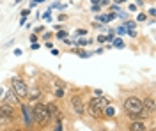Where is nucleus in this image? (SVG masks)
Returning <instances> with one entry per match:
<instances>
[{"mask_svg": "<svg viewBox=\"0 0 156 131\" xmlns=\"http://www.w3.org/2000/svg\"><path fill=\"white\" fill-rule=\"evenodd\" d=\"M78 34H80V36H85V34H87V30H83V29H80V30H78Z\"/></svg>", "mask_w": 156, "mask_h": 131, "instance_id": "obj_26", "label": "nucleus"}, {"mask_svg": "<svg viewBox=\"0 0 156 131\" xmlns=\"http://www.w3.org/2000/svg\"><path fill=\"white\" fill-rule=\"evenodd\" d=\"M146 18H147V16L142 12V14H138V18H136V20H138V21H146Z\"/></svg>", "mask_w": 156, "mask_h": 131, "instance_id": "obj_18", "label": "nucleus"}, {"mask_svg": "<svg viewBox=\"0 0 156 131\" xmlns=\"http://www.w3.org/2000/svg\"><path fill=\"white\" fill-rule=\"evenodd\" d=\"M103 112H105V113H107L108 117H114V113H115V112H114V108H112V106H108L107 110H103Z\"/></svg>", "mask_w": 156, "mask_h": 131, "instance_id": "obj_14", "label": "nucleus"}, {"mask_svg": "<svg viewBox=\"0 0 156 131\" xmlns=\"http://www.w3.org/2000/svg\"><path fill=\"white\" fill-rule=\"evenodd\" d=\"M110 9H112V11H119V4H112V5H110Z\"/></svg>", "mask_w": 156, "mask_h": 131, "instance_id": "obj_21", "label": "nucleus"}, {"mask_svg": "<svg viewBox=\"0 0 156 131\" xmlns=\"http://www.w3.org/2000/svg\"><path fill=\"white\" fill-rule=\"evenodd\" d=\"M34 2H36V4H41V2H44V0H34Z\"/></svg>", "mask_w": 156, "mask_h": 131, "instance_id": "obj_29", "label": "nucleus"}, {"mask_svg": "<svg viewBox=\"0 0 156 131\" xmlns=\"http://www.w3.org/2000/svg\"><path fill=\"white\" fill-rule=\"evenodd\" d=\"M92 4H94V5H98V4H99V0H92Z\"/></svg>", "mask_w": 156, "mask_h": 131, "instance_id": "obj_28", "label": "nucleus"}, {"mask_svg": "<svg viewBox=\"0 0 156 131\" xmlns=\"http://www.w3.org/2000/svg\"><path fill=\"white\" fill-rule=\"evenodd\" d=\"M142 103H144V108L147 110V113H149V115H153V113H154V98L151 96V98L144 99Z\"/></svg>", "mask_w": 156, "mask_h": 131, "instance_id": "obj_8", "label": "nucleus"}, {"mask_svg": "<svg viewBox=\"0 0 156 131\" xmlns=\"http://www.w3.org/2000/svg\"><path fill=\"white\" fill-rule=\"evenodd\" d=\"M124 29H128V30H133V29H135V21H128L126 25H124Z\"/></svg>", "mask_w": 156, "mask_h": 131, "instance_id": "obj_13", "label": "nucleus"}, {"mask_svg": "<svg viewBox=\"0 0 156 131\" xmlns=\"http://www.w3.org/2000/svg\"><path fill=\"white\" fill-rule=\"evenodd\" d=\"M126 0H115V4H124Z\"/></svg>", "mask_w": 156, "mask_h": 131, "instance_id": "obj_27", "label": "nucleus"}, {"mask_svg": "<svg viewBox=\"0 0 156 131\" xmlns=\"http://www.w3.org/2000/svg\"><path fill=\"white\" fill-rule=\"evenodd\" d=\"M21 110H23V115H25V122L30 124V122H32V115H30L29 106H27V105H21Z\"/></svg>", "mask_w": 156, "mask_h": 131, "instance_id": "obj_11", "label": "nucleus"}, {"mask_svg": "<svg viewBox=\"0 0 156 131\" xmlns=\"http://www.w3.org/2000/svg\"><path fill=\"white\" fill-rule=\"evenodd\" d=\"M55 96H57V98H62V96H64V91H62V89H57V91H55Z\"/></svg>", "mask_w": 156, "mask_h": 131, "instance_id": "obj_16", "label": "nucleus"}, {"mask_svg": "<svg viewBox=\"0 0 156 131\" xmlns=\"http://www.w3.org/2000/svg\"><path fill=\"white\" fill-rule=\"evenodd\" d=\"M114 44H115L117 48H124V44H122V41H121V39H115V41H114Z\"/></svg>", "mask_w": 156, "mask_h": 131, "instance_id": "obj_15", "label": "nucleus"}, {"mask_svg": "<svg viewBox=\"0 0 156 131\" xmlns=\"http://www.w3.org/2000/svg\"><path fill=\"white\" fill-rule=\"evenodd\" d=\"M14 119H16V113H14L12 105L2 103L0 105V126H9L14 122Z\"/></svg>", "mask_w": 156, "mask_h": 131, "instance_id": "obj_2", "label": "nucleus"}, {"mask_svg": "<svg viewBox=\"0 0 156 131\" xmlns=\"http://www.w3.org/2000/svg\"><path fill=\"white\" fill-rule=\"evenodd\" d=\"M20 101H21V99H20L12 91L7 92V96H5V103H7V105H12V106H14V105H20Z\"/></svg>", "mask_w": 156, "mask_h": 131, "instance_id": "obj_9", "label": "nucleus"}, {"mask_svg": "<svg viewBox=\"0 0 156 131\" xmlns=\"http://www.w3.org/2000/svg\"><path fill=\"white\" fill-rule=\"evenodd\" d=\"M87 43H89V41H85V39H82V41H78L76 44H78V46H85V44H87Z\"/></svg>", "mask_w": 156, "mask_h": 131, "instance_id": "obj_20", "label": "nucleus"}, {"mask_svg": "<svg viewBox=\"0 0 156 131\" xmlns=\"http://www.w3.org/2000/svg\"><path fill=\"white\" fill-rule=\"evenodd\" d=\"M105 105H107V99H103L99 96L92 98V99L89 101V115L94 117V119H99L103 110H105Z\"/></svg>", "mask_w": 156, "mask_h": 131, "instance_id": "obj_3", "label": "nucleus"}, {"mask_svg": "<svg viewBox=\"0 0 156 131\" xmlns=\"http://www.w3.org/2000/svg\"><path fill=\"white\" fill-rule=\"evenodd\" d=\"M32 119L36 121V124H37L39 128L48 126L50 122H51V115H50L46 105H43V103H36V106L32 108Z\"/></svg>", "mask_w": 156, "mask_h": 131, "instance_id": "obj_1", "label": "nucleus"}, {"mask_svg": "<svg viewBox=\"0 0 156 131\" xmlns=\"http://www.w3.org/2000/svg\"><path fill=\"white\" fill-rule=\"evenodd\" d=\"M36 39H37V36H36V34H32V36H30V41H32V43H36Z\"/></svg>", "mask_w": 156, "mask_h": 131, "instance_id": "obj_25", "label": "nucleus"}, {"mask_svg": "<svg viewBox=\"0 0 156 131\" xmlns=\"http://www.w3.org/2000/svg\"><path fill=\"white\" fill-rule=\"evenodd\" d=\"M12 131H21V129H18V128H16V129H12Z\"/></svg>", "mask_w": 156, "mask_h": 131, "instance_id": "obj_30", "label": "nucleus"}, {"mask_svg": "<svg viewBox=\"0 0 156 131\" xmlns=\"http://www.w3.org/2000/svg\"><path fill=\"white\" fill-rule=\"evenodd\" d=\"M34 30H36V34H39V32L44 30V27H37V29H34Z\"/></svg>", "mask_w": 156, "mask_h": 131, "instance_id": "obj_24", "label": "nucleus"}, {"mask_svg": "<svg viewBox=\"0 0 156 131\" xmlns=\"http://www.w3.org/2000/svg\"><path fill=\"white\" fill-rule=\"evenodd\" d=\"M39 96H41V94H39V91H37V89L30 91V99H39Z\"/></svg>", "mask_w": 156, "mask_h": 131, "instance_id": "obj_12", "label": "nucleus"}, {"mask_svg": "<svg viewBox=\"0 0 156 131\" xmlns=\"http://www.w3.org/2000/svg\"><path fill=\"white\" fill-rule=\"evenodd\" d=\"M122 108L126 112V115L128 113H138V112L144 108V103H142L140 98H136V96H128L126 99H124V103H122Z\"/></svg>", "mask_w": 156, "mask_h": 131, "instance_id": "obj_4", "label": "nucleus"}, {"mask_svg": "<svg viewBox=\"0 0 156 131\" xmlns=\"http://www.w3.org/2000/svg\"><path fill=\"white\" fill-rule=\"evenodd\" d=\"M55 131H62V126H60V121L57 122V126H55Z\"/></svg>", "mask_w": 156, "mask_h": 131, "instance_id": "obj_23", "label": "nucleus"}, {"mask_svg": "<svg viewBox=\"0 0 156 131\" xmlns=\"http://www.w3.org/2000/svg\"><path fill=\"white\" fill-rule=\"evenodd\" d=\"M46 108H48L50 115H51V119H57V121H60L62 113H60V110L57 108V105H55V103H48V105H46Z\"/></svg>", "mask_w": 156, "mask_h": 131, "instance_id": "obj_7", "label": "nucleus"}, {"mask_svg": "<svg viewBox=\"0 0 156 131\" xmlns=\"http://www.w3.org/2000/svg\"><path fill=\"white\" fill-rule=\"evenodd\" d=\"M129 131H147V128L142 121H133L129 124Z\"/></svg>", "mask_w": 156, "mask_h": 131, "instance_id": "obj_10", "label": "nucleus"}, {"mask_svg": "<svg viewBox=\"0 0 156 131\" xmlns=\"http://www.w3.org/2000/svg\"><path fill=\"white\" fill-rule=\"evenodd\" d=\"M11 85H12V92L18 96L20 99H23V98L29 96V87H27V83L21 80V78H12Z\"/></svg>", "mask_w": 156, "mask_h": 131, "instance_id": "obj_5", "label": "nucleus"}, {"mask_svg": "<svg viewBox=\"0 0 156 131\" xmlns=\"http://www.w3.org/2000/svg\"><path fill=\"white\" fill-rule=\"evenodd\" d=\"M57 37L64 39V37H66V32H64V30H58V32H57Z\"/></svg>", "mask_w": 156, "mask_h": 131, "instance_id": "obj_17", "label": "nucleus"}, {"mask_svg": "<svg viewBox=\"0 0 156 131\" xmlns=\"http://www.w3.org/2000/svg\"><path fill=\"white\" fill-rule=\"evenodd\" d=\"M71 105H73V108H75V112H76L78 115H83L85 108H83V101H82L80 96H73L71 98Z\"/></svg>", "mask_w": 156, "mask_h": 131, "instance_id": "obj_6", "label": "nucleus"}, {"mask_svg": "<svg viewBox=\"0 0 156 131\" xmlns=\"http://www.w3.org/2000/svg\"><path fill=\"white\" fill-rule=\"evenodd\" d=\"M29 14H30V9H25V11H21V16H23V18H27Z\"/></svg>", "mask_w": 156, "mask_h": 131, "instance_id": "obj_19", "label": "nucleus"}, {"mask_svg": "<svg viewBox=\"0 0 156 131\" xmlns=\"http://www.w3.org/2000/svg\"><path fill=\"white\" fill-rule=\"evenodd\" d=\"M105 41H107L105 36H99V37H98V43H105Z\"/></svg>", "mask_w": 156, "mask_h": 131, "instance_id": "obj_22", "label": "nucleus"}]
</instances>
